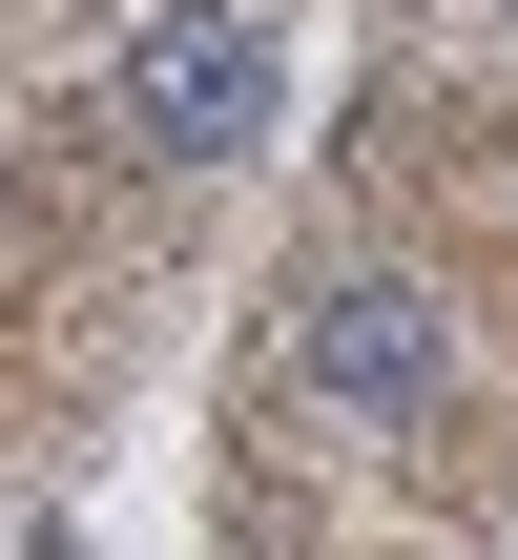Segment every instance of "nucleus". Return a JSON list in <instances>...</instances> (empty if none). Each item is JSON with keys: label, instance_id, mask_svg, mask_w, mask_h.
<instances>
[{"label": "nucleus", "instance_id": "1", "mask_svg": "<svg viewBox=\"0 0 518 560\" xmlns=\"http://www.w3.org/2000/svg\"><path fill=\"white\" fill-rule=\"evenodd\" d=\"M291 374L353 436H415V416H457V291L436 270H311L291 291Z\"/></svg>", "mask_w": 518, "mask_h": 560}, {"label": "nucleus", "instance_id": "2", "mask_svg": "<svg viewBox=\"0 0 518 560\" xmlns=\"http://www.w3.org/2000/svg\"><path fill=\"white\" fill-rule=\"evenodd\" d=\"M270 104H291V62H270L249 0H145L125 21V145L145 166H249Z\"/></svg>", "mask_w": 518, "mask_h": 560}]
</instances>
